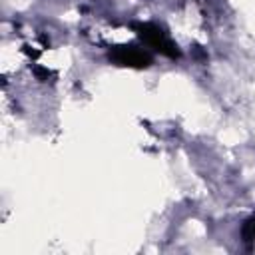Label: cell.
<instances>
[{
    "instance_id": "1",
    "label": "cell",
    "mask_w": 255,
    "mask_h": 255,
    "mask_svg": "<svg viewBox=\"0 0 255 255\" xmlns=\"http://www.w3.org/2000/svg\"><path fill=\"white\" fill-rule=\"evenodd\" d=\"M133 32L139 36V40L149 46L151 50L159 52L161 56H167V58H179V48L177 44L167 36V32H163L159 26L155 24H149V22H139V24H133Z\"/></svg>"
},
{
    "instance_id": "2",
    "label": "cell",
    "mask_w": 255,
    "mask_h": 255,
    "mask_svg": "<svg viewBox=\"0 0 255 255\" xmlns=\"http://www.w3.org/2000/svg\"><path fill=\"white\" fill-rule=\"evenodd\" d=\"M108 60L116 66H122V68H149L153 58L147 50L139 48V46H133V44H122V46H112L108 50Z\"/></svg>"
},
{
    "instance_id": "3",
    "label": "cell",
    "mask_w": 255,
    "mask_h": 255,
    "mask_svg": "<svg viewBox=\"0 0 255 255\" xmlns=\"http://www.w3.org/2000/svg\"><path fill=\"white\" fill-rule=\"evenodd\" d=\"M241 239H243V243H247V245L255 243V215H251V217L243 223V227H241Z\"/></svg>"
}]
</instances>
